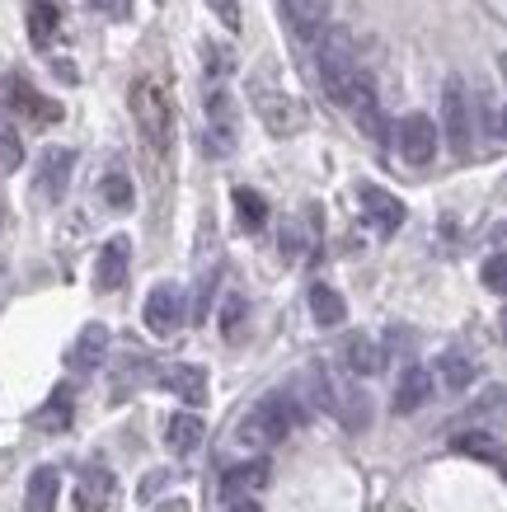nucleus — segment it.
Segmentation results:
<instances>
[{"mask_svg":"<svg viewBox=\"0 0 507 512\" xmlns=\"http://www.w3.org/2000/svg\"><path fill=\"white\" fill-rule=\"evenodd\" d=\"M442 132H446L451 156L456 160L470 156V146H475V113H470V94H465L461 76H451L442 90Z\"/></svg>","mask_w":507,"mask_h":512,"instance_id":"39448f33","label":"nucleus"},{"mask_svg":"<svg viewBox=\"0 0 507 512\" xmlns=\"http://www.w3.org/2000/svg\"><path fill=\"white\" fill-rule=\"evenodd\" d=\"M90 10H99V15H108V19H127L132 15V0H85Z\"/></svg>","mask_w":507,"mask_h":512,"instance_id":"72a5a7b5","label":"nucleus"},{"mask_svg":"<svg viewBox=\"0 0 507 512\" xmlns=\"http://www.w3.org/2000/svg\"><path fill=\"white\" fill-rule=\"evenodd\" d=\"M155 381L169 390V395H179L184 404H202L207 400V372L193 367V362H174V367H160Z\"/></svg>","mask_w":507,"mask_h":512,"instance_id":"2eb2a0df","label":"nucleus"},{"mask_svg":"<svg viewBox=\"0 0 507 512\" xmlns=\"http://www.w3.org/2000/svg\"><path fill=\"white\" fill-rule=\"evenodd\" d=\"M343 367H348V376H357V381L376 376L385 367L381 343L367 339V334H348V339H343Z\"/></svg>","mask_w":507,"mask_h":512,"instance_id":"a211bd4d","label":"nucleus"},{"mask_svg":"<svg viewBox=\"0 0 507 512\" xmlns=\"http://www.w3.org/2000/svg\"><path fill=\"white\" fill-rule=\"evenodd\" d=\"M160 512H188L184 498H169V503H160Z\"/></svg>","mask_w":507,"mask_h":512,"instance_id":"e433bc0d","label":"nucleus"},{"mask_svg":"<svg viewBox=\"0 0 507 512\" xmlns=\"http://www.w3.org/2000/svg\"><path fill=\"white\" fill-rule=\"evenodd\" d=\"M245 296H226V306H221V334H226V339H240V329H245Z\"/></svg>","mask_w":507,"mask_h":512,"instance_id":"c756f323","label":"nucleus"},{"mask_svg":"<svg viewBox=\"0 0 507 512\" xmlns=\"http://www.w3.org/2000/svg\"><path fill=\"white\" fill-rule=\"evenodd\" d=\"M235 212H240V221H245L249 231H259L263 221H268V202L254 188H235Z\"/></svg>","mask_w":507,"mask_h":512,"instance_id":"cd10ccee","label":"nucleus"},{"mask_svg":"<svg viewBox=\"0 0 507 512\" xmlns=\"http://www.w3.org/2000/svg\"><path fill=\"white\" fill-rule=\"evenodd\" d=\"M493 240H498V245H507V221L498 226V231H493Z\"/></svg>","mask_w":507,"mask_h":512,"instance_id":"4c0bfd02","label":"nucleus"},{"mask_svg":"<svg viewBox=\"0 0 507 512\" xmlns=\"http://www.w3.org/2000/svg\"><path fill=\"white\" fill-rule=\"evenodd\" d=\"M113 498H118V480H113V470L104 466H85L76 480V508L80 512H108L113 508Z\"/></svg>","mask_w":507,"mask_h":512,"instance_id":"4468645a","label":"nucleus"},{"mask_svg":"<svg viewBox=\"0 0 507 512\" xmlns=\"http://www.w3.org/2000/svg\"><path fill=\"white\" fill-rule=\"evenodd\" d=\"M498 71H503V80H507V52H498Z\"/></svg>","mask_w":507,"mask_h":512,"instance_id":"58836bf2","label":"nucleus"},{"mask_svg":"<svg viewBox=\"0 0 507 512\" xmlns=\"http://www.w3.org/2000/svg\"><path fill=\"white\" fill-rule=\"evenodd\" d=\"M132 118H137L141 137H146L155 156H169V146H174V104H169V94L155 80L132 85Z\"/></svg>","mask_w":507,"mask_h":512,"instance_id":"7ed1b4c3","label":"nucleus"},{"mask_svg":"<svg viewBox=\"0 0 507 512\" xmlns=\"http://www.w3.org/2000/svg\"><path fill=\"white\" fill-rule=\"evenodd\" d=\"M357 207H362V217H367L381 235H395L404 226V217H409L404 202L381 184H357Z\"/></svg>","mask_w":507,"mask_h":512,"instance_id":"6e6552de","label":"nucleus"},{"mask_svg":"<svg viewBox=\"0 0 507 512\" xmlns=\"http://www.w3.org/2000/svg\"><path fill=\"white\" fill-rule=\"evenodd\" d=\"M184 320H188L184 292H179L174 282H160V287H151V296H146V329H151L155 339H169L174 329H184Z\"/></svg>","mask_w":507,"mask_h":512,"instance_id":"423d86ee","label":"nucleus"},{"mask_svg":"<svg viewBox=\"0 0 507 512\" xmlns=\"http://www.w3.org/2000/svg\"><path fill=\"white\" fill-rule=\"evenodd\" d=\"M395 146H400V156L409 160V165H432V156H437V123H432L428 113H409V118H400V132H395Z\"/></svg>","mask_w":507,"mask_h":512,"instance_id":"0eeeda50","label":"nucleus"},{"mask_svg":"<svg viewBox=\"0 0 507 512\" xmlns=\"http://www.w3.org/2000/svg\"><path fill=\"white\" fill-rule=\"evenodd\" d=\"M451 447L461 451V456H475V461H503V447H498V437L484 433V428L456 433V437H451Z\"/></svg>","mask_w":507,"mask_h":512,"instance_id":"b1692460","label":"nucleus"},{"mask_svg":"<svg viewBox=\"0 0 507 512\" xmlns=\"http://www.w3.org/2000/svg\"><path fill=\"white\" fill-rule=\"evenodd\" d=\"M310 315H315V325L320 329H338L343 320H348V306H343V296H338L334 287L315 282V287H310Z\"/></svg>","mask_w":507,"mask_h":512,"instance_id":"4be33fe9","label":"nucleus"},{"mask_svg":"<svg viewBox=\"0 0 507 512\" xmlns=\"http://www.w3.org/2000/svg\"><path fill=\"white\" fill-rule=\"evenodd\" d=\"M432 381H442L451 395H461V390L475 386V362L461 353H442L437 357V367H432Z\"/></svg>","mask_w":507,"mask_h":512,"instance_id":"412c9836","label":"nucleus"},{"mask_svg":"<svg viewBox=\"0 0 507 512\" xmlns=\"http://www.w3.org/2000/svg\"><path fill=\"white\" fill-rule=\"evenodd\" d=\"M249 99H254V113L263 118V127H268L273 137H296V132L306 127V104H301L287 85H273L268 76H259L254 90H249Z\"/></svg>","mask_w":507,"mask_h":512,"instance_id":"20e7f679","label":"nucleus"},{"mask_svg":"<svg viewBox=\"0 0 507 512\" xmlns=\"http://www.w3.org/2000/svg\"><path fill=\"white\" fill-rule=\"evenodd\" d=\"M498 132H503V141H507V109H503V123H498Z\"/></svg>","mask_w":507,"mask_h":512,"instance_id":"ea45409f","label":"nucleus"},{"mask_svg":"<svg viewBox=\"0 0 507 512\" xmlns=\"http://www.w3.org/2000/svg\"><path fill=\"white\" fill-rule=\"evenodd\" d=\"M207 5H212V15L221 19V24H226V29H240V0H207Z\"/></svg>","mask_w":507,"mask_h":512,"instance_id":"473e14b6","label":"nucleus"},{"mask_svg":"<svg viewBox=\"0 0 507 512\" xmlns=\"http://www.w3.org/2000/svg\"><path fill=\"white\" fill-rule=\"evenodd\" d=\"M212 296H216V273H207V278L198 282V292H193V306H188V320H207V311H212Z\"/></svg>","mask_w":507,"mask_h":512,"instance_id":"7c9ffc66","label":"nucleus"},{"mask_svg":"<svg viewBox=\"0 0 507 512\" xmlns=\"http://www.w3.org/2000/svg\"><path fill=\"white\" fill-rule=\"evenodd\" d=\"M71 170H76V151L71 146H47L43 156H38V193L47 202H57L71 184Z\"/></svg>","mask_w":507,"mask_h":512,"instance_id":"f8f14e48","label":"nucleus"},{"mask_svg":"<svg viewBox=\"0 0 507 512\" xmlns=\"http://www.w3.org/2000/svg\"><path fill=\"white\" fill-rule=\"evenodd\" d=\"M315 71H320V85L324 94L334 99L338 109H367V104H376V85H371V76L362 71V62H357V43L353 33H324L320 52H315Z\"/></svg>","mask_w":507,"mask_h":512,"instance_id":"f257e3e1","label":"nucleus"},{"mask_svg":"<svg viewBox=\"0 0 507 512\" xmlns=\"http://www.w3.org/2000/svg\"><path fill=\"white\" fill-rule=\"evenodd\" d=\"M19 165H24V141L10 118H0V174H15Z\"/></svg>","mask_w":507,"mask_h":512,"instance_id":"bb28decb","label":"nucleus"},{"mask_svg":"<svg viewBox=\"0 0 507 512\" xmlns=\"http://www.w3.org/2000/svg\"><path fill=\"white\" fill-rule=\"evenodd\" d=\"M263 484H268V461L254 456V461H240V466H231L226 475H221V498H226V503H235V498H254Z\"/></svg>","mask_w":507,"mask_h":512,"instance_id":"f3484780","label":"nucleus"},{"mask_svg":"<svg viewBox=\"0 0 507 512\" xmlns=\"http://www.w3.org/2000/svg\"><path fill=\"white\" fill-rule=\"evenodd\" d=\"M226 512H263V508H259V503H254V498H235V503H231V508H226Z\"/></svg>","mask_w":507,"mask_h":512,"instance_id":"c9c22d12","label":"nucleus"},{"mask_svg":"<svg viewBox=\"0 0 507 512\" xmlns=\"http://www.w3.org/2000/svg\"><path fill=\"white\" fill-rule=\"evenodd\" d=\"M306 423V409L296 404V395L287 390H273V395H263L254 409H249L245 419H240V442L245 447H277L287 433H296Z\"/></svg>","mask_w":507,"mask_h":512,"instance_id":"f03ea898","label":"nucleus"},{"mask_svg":"<svg viewBox=\"0 0 507 512\" xmlns=\"http://www.w3.org/2000/svg\"><path fill=\"white\" fill-rule=\"evenodd\" d=\"M503 339H507V311H503Z\"/></svg>","mask_w":507,"mask_h":512,"instance_id":"a19ab883","label":"nucleus"},{"mask_svg":"<svg viewBox=\"0 0 507 512\" xmlns=\"http://www.w3.org/2000/svg\"><path fill=\"white\" fill-rule=\"evenodd\" d=\"M277 5H282L287 29H292L301 43H315V38L329 29V0H277Z\"/></svg>","mask_w":507,"mask_h":512,"instance_id":"ddd939ff","label":"nucleus"},{"mask_svg":"<svg viewBox=\"0 0 507 512\" xmlns=\"http://www.w3.org/2000/svg\"><path fill=\"white\" fill-rule=\"evenodd\" d=\"M5 104H10L15 113H24V118H33V123H57V118H62V104L47 99V94H38L24 76L5 80Z\"/></svg>","mask_w":507,"mask_h":512,"instance_id":"9b49d317","label":"nucleus"},{"mask_svg":"<svg viewBox=\"0 0 507 512\" xmlns=\"http://www.w3.org/2000/svg\"><path fill=\"white\" fill-rule=\"evenodd\" d=\"M202 433H207V428H202L198 414H174V419H169V428H165V442H169V451H174V456H188V451L202 447Z\"/></svg>","mask_w":507,"mask_h":512,"instance_id":"5701e85b","label":"nucleus"},{"mask_svg":"<svg viewBox=\"0 0 507 512\" xmlns=\"http://www.w3.org/2000/svg\"><path fill=\"white\" fill-rule=\"evenodd\" d=\"M207 151H212L216 160L235 151V104L226 90L207 94Z\"/></svg>","mask_w":507,"mask_h":512,"instance_id":"1a4fd4ad","label":"nucleus"},{"mask_svg":"<svg viewBox=\"0 0 507 512\" xmlns=\"http://www.w3.org/2000/svg\"><path fill=\"white\" fill-rule=\"evenodd\" d=\"M428 400H432V372L428 367H404L400 381H395V395H390L395 414H418Z\"/></svg>","mask_w":507,"mask_h":512,"instance_id":"dca6fc26","label":"nucleus"},{"mask_svg":"<svg viewBox=\"0 0 507 512\" xmlns=\"http://www.w3.org/2000/svg\"><path fill=\"white\" fill-rule=\"evenodd\" d=\"M38 423H43L47 433H62L66 423H71V390H66V386L52 390V400H47V409L38 414Z\"/></svg>","mask_w":507,"mask_h":512,"instance_id":"c85d7f7f","label":"nucleus"},{"mask_svg":"<svg viewBox=\"0 0 507 512\" xmlns=\"http://www.w3.org/2000/svg\"><path fill=\"white\" fill-rule=\"evenodd\" d=\"M479 278H484V287H489V292L507 296V254H493L489 264H484V273H479Z\"/></svg>","mask_w":507,"mask_h":512,"instance_id":"2f4dec72","label":"nucleus"},{"mask_svg":"<svg viewBox=\"0 0 507 512\" xmlns=\"http://www.w3.org/2000/svg\"><path fill=\"white\" fill-rule=\"evenodd\" d=\"M99 198H104L113 212H127V207L137 202V193H132V179H127L123 170H108L104 184H99Z\"/></svg>","mask_w":507,"mask_h":512,"instance_id":"a878e982","label":"nucleus"},{"mask_svg":"<svg viewBox=\"0 0 507 512\" xmlns=\"http://www.w3.org/2000/svg\"><path fill=\"white\" fill-rule=\"evenodd\" d=\"M108 353V329L104 325H85L80 329V339L71 343V367L76 372H94Z\"/></svg>","mask_w":507,"mask_h":512,"instance_id":"aec40b11","label":"nucleus"},{"mask_svg":"<svg viewBox=\"0 0 507 512\" xmlns=\"http://www.w3.org/2000/svg\"><path fill=\"white\" fill-rule=\"evenodd\" d=\"M127 264H132V240L127 235L104 240L99 259H94V292H118L127 282Z\"/></svg>","mask_w":507,"mask_h":512,"instance_id":"9d476101","label":"nucleus"},{"mask_svg":"<svg viewBox=\"0 0 507 512\" xmlns=\"http://www.w3.org/2000/svg\"><path fill=\"white\" fill-rule=\"evenodd\" d=\"M226 71H231V52H226V47H207V76L221 80Z\"/></svg>","mask_w":507,"mask_h":512,"instance_id":"f704fd0d","label":"nucleus"},{"mask_svg":"<svg viewBox=\"0 0 507 512\" xmlns=\"http://www.w3.org/2000/svg\"><path fill=\"white\" fill-rule=\"evenodd\" d=\"M57 5L52 0H33L29 5V38H33V47H47L52 43V33H57Z\"/></svg>","mask_w":507,"mask_h":512,"instance_id":"393cba45","label":"nucleus"},{"mask_svg":"<svg viewBox=\"0 0 507 512\" xmlns=\"http://www.w3.org/2000/svg\"><path fill=\"white\" fill-rule=\"evenodd\" d=\"M62 498V475L52 466H38L29 475V489H24V512H52Z\"/></svg>","mask_w":507,"mask_h":512,"instance_id":"6ab92c4d","label":"nucleus"}]
</instances>
